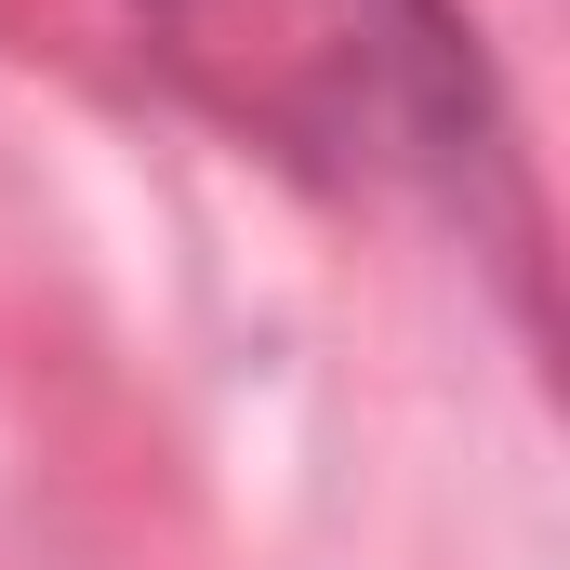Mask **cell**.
Instances as JSON below:
<instances>
[{
    "label": "cell",
    "instance_id": "obj_1",
    "mask_svg": "<svg viewBox=\"0 0 570 570\" xmlns=\"http://www.w3.org/2000/svg\"><path fill=\"white\" fill-rule=\"evenodd\" d=\"M173 94L318 186H425L464 199L504 120L451 0H134Z\"/></svg>",
    "mask_w": 570,
    "mask_h": 570
}]
</instances>
